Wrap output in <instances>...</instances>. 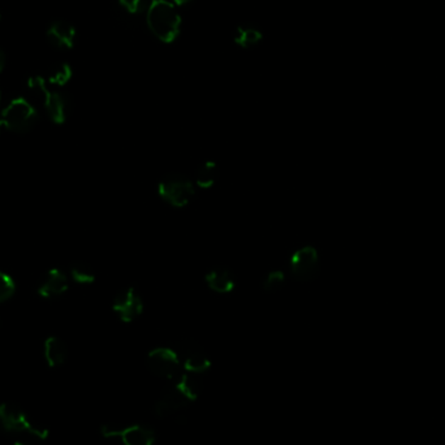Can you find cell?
Returning <instances> with one entry per match:
<instances>
[{"instance_id": "cell-1", "label": "cell", "mask_w": 445, "mask_h": 445, "mask_svg": "<svg viewBox=\"0 0 445 445\" xmlns=\"http://www.w3.org/2000/svg\"><path fill=\"white\" fill-rule=\"evenodd\" d=\"M147 25L159 41L172 43L180 34L181 16L168 0H153L147 9Z\"/></svg>"}, {"instance_id": "cell-2", "label": "cell", "mask_w": 445, "mask_h": 445, "mask_svg": "<svg viewBox=\"0 0 445 445\" xmlns=\"http://www.w3.org/2000/svg\"><path fill=\"white\" fill-rule=\"evenodd\" d=\"M158 195L167 204L175 209H183L195 198V184L183 173H168L161 178Z\"/></svg>"}, {"instance_id": "cell-3", "label": "cell", "mask_w": 445, "mask_h": 445, "mask_svg": "<svg viewBox=\"0 0 445 445\" xmlns=\"http://www.w3.org/2000/svg\"><path fill=\"white\" fill-rule=\"evenodd\" d=\"M3 127L13 133H26L38 122V112L29 100L16 98L0 115Z\"/></svg>"}, {"instance_id": "cell-4", "label": "cell", "mask_w": 445, "mask_h": 445, "mask_svg": "<svg viewBox=\"0 0 445 445\" xmlns=\"http://www.w3.org/2000/svg\"><path fill=\"white\" fill-rule=\"evenodd\" d=\"M289 270L294 280L300 283L313 282L320 270V258L316 248L311 245L299 248L291 255Z\"/></svg>"}, {"instance_id": "cell-5", "label": "cell", "mask_w": 445, "mask_h": 445, "mask_svg": "<svg viewBox=\"0 0 445 445\" xmlns=\"http://www.w3.org/2000/svg\"><path fill=\"white\" fill-rule=\"evenodd\" d=\"M0 429L16 434L26 432L40 439L47 437V429L33 423L32 420L15 405H0Z\"/></svg>"}, {"instance_id": "cell-6", "label": "cell", "mask_w": 445, "mask_h": 445, "mask_svg": "<svg viewBox=\"0 0 445 445\" xmlns=\"http://www.w3.org/2000/svg\"><path fill=\"white\" fill-rule=\"evenodd\" d=\"M147 367L151 373L162 379H180L181 361L176 352L171 348H156L147 356Z\"/></svg>"}, {"instance_id": "cell-7", "label": "cell", "mask_w": 445, "mask_h": 445, "mask_svg": "<svg viewBox=\"0 0 445 445\" xmlns=\"http://www.w3.org/2000/svg\"><path fill=\"white\" fill-rule=\"evenodd\" d=\"M112 308L120 320L124 323H130L142 314L144 300L136 287H128L116 294Z\"/></svg>"}, {"instance_id": "cell-8", "label": "cell", "mask_w": 445, "mask_h": 445, "mask_svg": "<svg viewBox=\"0 0 445 445\" xmlns=\"http://www.w3.org/2000/svg\"><path fill=\"white\" fill-rule=\"evenodd\" d=\"M173 350L176 352L181 364H184L187 371L204 373L210 367L209 357L197 341L190 339L178 341Z\"/></svg>"}, {"instance_id": "cell-9", "label": "cell", "mask_w": 445, "mask_h": 445, "mask_svg": "<svg viewBox=\"0 0 445 445\" xmlns=\"http://www.w3.org/2000/svg\"><path fill=\"white\" fill-rule=\"evenodd\" d=\"M68 277L63 271L54 268L43 276L38 285V294L42 299H57L68 291Z\"/></svg>"}, {"instance_id": "cell-10", "label": "cell", "mask_w": 445, "mask_h": 445, "mask_svg": "<svg viewBox=\"0 0 445 445\" xmlns=\"http://www.w3.org/2000/svg\"><path fill=\"white\" fill-rule=\"evenodd\" d=\"M76 28L72 24L63 21V20H57L50 25L46 37L47 41L57 49L69 50L72 49L76 42Z\"/></svg>"}, {"instance_id": "cell-11", "label": "cell", "mask_w": 445, "mask_h": 445, "mask_svg": "<svg viewBox=\"0 0 445 445\" xmlns=\"http://www.w3.org/2000/svg\"><path fill=\"white\" fill-rule=\"evenodd\" d=\"M190 401L192 400L176 386L173 388L167 389L163 393L161 400L155 405V410L159 417H167V415L178 413Z\"/></svg>"}, {"instance_id": "cell-12", "label": "cell", "mask_w": 445, "mask_h": 445, "mask_svg": "<svg viewBox=\"0 0 445 445\" xmlns=\"http://www.w3.org/2000/svg\"><path fill=\"white\" fill-rule=\"evenodd\" d=\"M43 107L55 124H64L72 114V100L64 93L51 91Z\"/></svg>"}, {"instance_id": "cell-13", "label": "cell", "mask_w": 445, "mask_h": 445, "mask_svg": "<svg viewBox=\"0 0 445 445\" xmlns=\"http://www.w3.org/2000/svg\"><path fill=\"white\" fill-rule=\"evenodd\" d=\"M204 282L211 291L218 294H229L236 287L235 276L226 267L212 268L204 276Z\"/></svg>"}, {"instance_id": "cell-14", "label": "cell", "mask_w": 445, "mask_h": 445, "mask_svg": "<svg viewBox=\"0 0 445 445\" xmlns=\"http://www.w3.org/2000/svg\"><path fill=\"white\" fill-rule=\"evenodd\" d=\"M45 358L50 367H59L64 364L68 357V349L64 341L57 336H51L45 341Z\"/></svg>"}, {"instance_id": "cell-15", "label": "cell", "mask_w": 445, "mask_h": 445, "mask_svg": "<svg viewBox=\"0 0 445 445\" xmlns=\"http://www.w3.org/2000/svg\"><path fill=\"white\" fill-rule=\"evenodd\" d=\"M219 167L214 161H204L200 163L195 173V185L201 189H210L218 181Z\"/></svg>"}, {"instance_id": "cell-16", "label": "cell", "mask_w": 445, "mask_h": 445, "mask_svg": "<svg viewBox=\"0 0 445 445\" xmlns=\"http://www.w3.org/2000/svg\"><path fill=\"white\" fill-rule=\"evenodd\" d=\"M120 437L124 445H153L154 443L153 431L144 426H132L122 429Z\"/></svg>"}, {"instance_id": "cell-17", "label": "cell", "mask_w": 445, "mask_h": 445, "mask_svg": "<svg viewBox=\"0 0 445 445\" xmlns=\"http://www.w3.org/2000/svg\"><path fill=\"white\" fill-rule=\"evenodd\" d=\"M202 373H195V371H187L181 374L178 379V388L181 389L190 400H193L198 396L202 391Z\"/></svg>"}, {"instance_id": "cell-18", "label": "cell", "mask_w": 445, "mask_h": 445, "mask_svg": "<svg viewBox=\"0 0 445 445\" xmlns=\"http://www.w3.org/2000/svg\"><path fill=\"white\" fill-rule=\"evenodd\" d=\"M26 89L28 93L30 94L33 100L38 102L40 105H45L47 98H49L51 91L47 88L46 80L41 76H33L26 83Z\"/></svg>"}, {"instance_id": "cell-19", "label": "cell", "mask_w": 445, "mask_h": 445, "mask_svg": "<svg viewBox=\"0 0 445 445\" xmlns=\"http://www.w3.org/2000/svg\"><path fill=\"white\" fill-rule=\"evenodd\" d=\"M71 275L76 283L81 284V285H88L96 282L94 268L91 267L89 263L82 262V260L73 262L71 265Z\"/></svg>"}, {"instance_id": "cell-20", "label": "cell", "mask_w": 445, "mask_h": 445, "mask_svg": "<svg viewBox=\"0 0 445 445\" xmlns=\"http://www.w3.org/2000/svg\"><path fill=\"white\" fill-rule=\"evenodd\" d=\"M73 71L71 65L67 63H59L51 68L47 81L54 86H64L72 80Z\"/></svg>"}, {"instance_id": "cell-21", "label": "cell", "mask_w": 445, "mask_h": 445, "mask_svg": "<svg viewBox=\"0 0 445 445\" xmlns=\"http://www.w3.org/2000/svg\"><path fill=\"white\" fill-rule=\"evenodd\" d=\"M262 33L253 28H238L235 34V42L243 49H249L262 41Z\"/></svg>"}, {"instance_id": "cell-22", "label": "cell", "mask_w": 445, "mask_h": 445, "mask_svg": "<svg viewBox=\"0 0 445 445\" xmlns=\"http://www.w3.org/2000/svg\"><path fill=\"white\" fill-rule=\"evenodd\" d=\"M284 284H285V275L283 271L275 270L268 272L267 275L263 277L262 280V289L266 293H277L283 289Z\"/></svg>"}, {"instance_id": "cell-23", "label": "cell", "mask_w": 445, "mask_h": 445, "mask_svg": "<svg viewBox=\"0 0 445 445\" xmlns=\"http://www.w3.org/2000/svg\"><path fill=\"white\" fill-rule=\"evenodd\" d=\"M16 291V285L11 276L0 272V304L9 300Z\"/></svg>"}, {"instance_id": "cell-24", "label": "cell", "mask_w": 445, "mask_h": 445, "mask_svg": "<svg viewBox=\"0 0 445 445\" xmlns=\"http://www.w3.org/2000/svg\"><path fill=\"white\" fill-rule=\"evenodd\" d=\"M119 3H120L122 8L132 15L142 11L144 6H145V0H119Z\"/></svg>"}, {"instance_id": "cell-25", "label": "cell", "mask_w": 445, "mask_h": 445, "mask_svg": "<svg viewBox=\"0 0 445 445\" xmlns=\"http://www.w3.org/2000/svg\"><path fill=\"white\" fill-rule=\"evenodd\" d=\"M6 63H7L6 54H4V51H3V50H0V73L4 71V68H6Z\"/></svg>"}, {"instance_id": "cell-26", "label": "cell", "mask_w": 445, "mask_h": 445, "mask_svg": "<svg viewBox=\"0 0 445 445\" xmlns=\"http://www.w3.org/2000/svg\"><path fill=\"white\" fill-rule=\"evenodd\" d=\"M192 0H172V4L175 6V7H184V6H187L189 4Z\"/></svg>"}, {"instance_id": "cell-27", "label": "cell", "mask_w": 445, "mask_h": 445, "mask_svg": "<svg viewBox=\"0 0 445 445\" xmlns=\"http://www.w3.org/2000/svg\"><path fill=\"white\" fill-rule=\"evenodd\" d=\"M15 445H32L30 443H26V441H17Z\"/></svg>"}, {"instance_id": "cell-28", "label": "cell", "mask_w": 445, "mask_h": 445, "mask_svg": "<svg viewBox=\"0 0 445 445\" xmlns=\"http://www.w3.org/2000/svg\"><path fill=\"white\" fill-rule=\"evenodd\" d=\"M1 127H3V122H1V119H0V129H1Z\"/></svg>"}]
</instances>
